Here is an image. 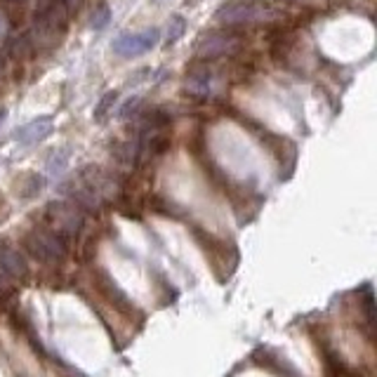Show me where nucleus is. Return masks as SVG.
<instances>
[{"label":"nucleus","mask_w":377,"mask_h":377,"mask_svg":"<svg viewBox=\"0 0 377 377\" xmlns=\"http://www.w3.org/2000/svg\"><path fill=\"white\" fill-rule=\"evenodd\" d=\"M24 245L38 262H59L67 257L64 238L52 229H33L26 233Z\"/></svg>","instance_id":"f03ea898"},{"label":"nucleus","mask_w":377,"mask_h":377,"mask_svg":"<svg viewBox=\"0 0 377 377\" xmlns=\"http://www.w3.org/2000/svg\"><path fill=\"white\" fill-rule=\"evenodd\" d=\"M160 38V31L158 28H146V31H140V33H123L113 40L111 50L113 55L123 57V59H133V57H140L144 52L153 50L156 43Z\"/></svg>","instance_id":"20e7f679"},{"label":"nucleus","mask_w":377,"mask_h":377,"mask_svg":"<svg viewBox=\"0 0 377 377\" xmlns=\"http://www.w3.org/2000/svg\"><path fill=\"white\" fill-rule=\"evenodd\" d=\"M10 290H12V280L0 271V295H8Z\"/></svg>","instance_id":"4468645a"},{"label":"nucleus","mask_w":377,"mask_h":377,"mask_svg":"<svg viewBox=\"0 0 377 377\" xmlns=\"http://www.w3.org/2000/svg\"><path fill=\"white\" fill-rule=\"evenodd\" d=\"M187 87L191 92H199V94L210 92V76H208V71H196V74H191L187 81Z\"/></svg>","instance_id":"1a4fd4ad"},{"label":"nucleus","mask_w":377,"mask_h":377,"mask_svg":"<svg viewBox=\"0 0 377 377\" xmlns=\"http://www.w3.org/2000/svg\"><path fill=\"white\" fill-rule=\"evenodd\" d=\"M109 22H111V10L109 8H99V10H94L92 19H90V26L101 31V28L109 26Z\"/></svg>","instance_id":"9b49d317"},{"label":"nucleus","mask_w":377,"mask_h":377,"mask_svg":"<svg viewBox=\"0 0 377 377\" xmlns=\"http://www.w3.org/2000/svg\"><path fill=\"white\" fill-rule=\"evenodd\" d=\"M184 31H187V19H184L182 15L172 17L170 24H167V33H165V43L167 45H175L179 38L184 35Z\"/></svg>","instance_id":"6e6552de"},{"label":"nucleus","mask_w":377,"mask_h":377,"mask_svg":"<svg viewBox=\"0 0 377 377\" xmlns=\"http://www.w3.org/2000/svg\"><path fill=\"white\" fill-rule=\"evenodd\" d=\"M52 128H55V121L50 116H40V118H33L31 123H26L24 128H19L15 133V140L19 142L22 146H33L38 142H43L45 137H50Z\"/></svg>","instance_id":"423d86ee"},{"label":"nucleus","mask_w":377,"mask_h":377,"mask_svg":"<svg viewBox=\"0 0 377 377\" xmlns=\"http://www.w3.org/2000/svg\"><path fill=\"white\" fill-rule=\"evenodd\" d=\"M140 104H142V97H130V99H128V104L123 106L118 116H121V118H128L130 113H135L137 109H140Z\"/></svg>","instance_id":"ddd939ff"},{"label":"nucleus","mask_w":377,"mask_h":377,"mask_svg":"<svg viewBox=\"0 0 377 377\" xmlns=\"http://www.w3.org/2000/svg\"><path fill=\"white\" fill-rule=\"evenodd\" d=\"M238 47V38L233 33L226 31H208L203 33L196 43V55L203 59H212V57H222V55H231Z\"/></svg>","instance_id":"39448f33"},{"label":"nucleus","mask_w":377,"mask_h":377,"mask_svg":"<svg viewBox=\"0 0 377 377\" xmlns=\"http://www.w3.org/2000/svg\"><path fill=\"white\" fill-rule=\"evenodd\" d=\"M0 271H3L10 280H19L28 274V267H26L24 255L17 248L8 245V243L0 245Z\"/></svg>","instance_id":"0eeeda50"},{"label":"nucleus","mask_w":377,"mask_h":377,"mask_svg":"<svg viewBox=\"0 0 377 377\" xmlns=\"http://www.w3.org/2000/svg\"><path fill=\"white\" fill-rule=\"evenodd\" d=\"M67 163H69V156H67V151H59V153H55L50 158V163H47V170L55 175V172H62L64 167H67Z\"/></svg>","instance_id":"f8f14e48"},{"label":"nucleus","mask_w":377,"mask_h":377,"mask_svg":"<svg viewBox=\"0 0 377 377\" xmlns=\"http://www.w3.org/2000/svg\"><path fill=\"white\" fill-rule=\"evenodd\" d=\"M116 101H118V92H106L97 104V109H94V118H97V121H104V116L116 106Z\"/></svg>","instance_id":"9d476101"},{"label":"nucleus","mask_w":377,"mask_h":377,"mask_svg":"<svg viewBox=\"0 0 377 377\" xmlns=\"http://www.w3.org/2000/svg\"><path fill=\"white\" fill-rule=\"evenodd\" d=\"M276 12L255 3H229L215 12V22L222 26H241V24H260L271 22Z\"/></svg>","instance_id":"f257e3e1"},{"label":"nucleus","mask_w":377,"mask_h":377,"mask_svg":"<svg viewBox=\"0 0 377 377\" xmlns=\"http://www.w3.org/2000/svg\"><path fill=\"white\" fill-rule=\"evenodd\" d=\"M47 219L52 224V231L59 236H76L83 226V210L76 203L55 201L47 206Z\"/></svg>","instance_id":"7ed1b4c3"}]
</instances>
